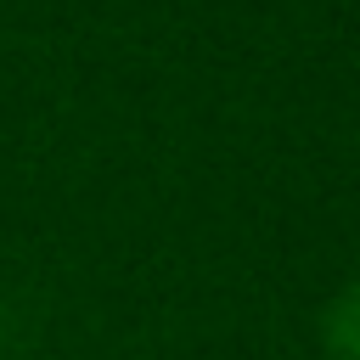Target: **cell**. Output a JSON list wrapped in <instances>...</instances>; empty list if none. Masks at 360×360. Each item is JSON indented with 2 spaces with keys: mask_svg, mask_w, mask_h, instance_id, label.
<instances>
[{
  "mask_svg": "<svg viewBox=\"0 0 360 360\" xmlns=\"http://www.w3.org/2000/svg\"><path fill=\"white\" fill-rule=\"evenodd\" d=\"M321 332H326V349H332L338 360H360V281H349V287L326 304Z\"/></svg>",
  "mask_w": 360,
  "mask_h": 360,
  "instance_id": "1",
  "label": "cell"
}]
</instances>
